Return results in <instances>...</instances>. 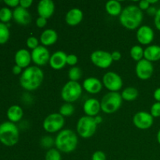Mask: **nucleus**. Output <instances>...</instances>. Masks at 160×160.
<instances>
[{"label": "nucleus", "mask_w": 160, "mask_h": 160, "mask_svg": "<svg viewBox=\"0 0 160 160\" xmlns=\"http://www.w3.org/2000/svg\"><path fill=\"white\" fill-rule=\"evenodd\" d=\"M82 86L78 81H68L64 84L61 91L62 100L67 103H72L79 99L82 94Z\"/></svg>", "instance_id": "0eeeda50"}, {"label": "nucleus", "mask_w": 160, "mask_h": 160, "mask_svg": "<svg viewBox=\"0 0 160 160\" xmlns=\"http://www.w3.org/2000/svg\"><path fill=\"white\" fill-rule=\"evenodd\" d=\"M143 12L135 5L126 6L120 15V22L123 28L128 30L138 29L143 20Z\"/></svg>", "instance_id": "f03ea898"}, {"label": "nucleus", "mask_w": 160, "mask_h": 160, "mask_svg": "<svg viewBox=\"0 0 160 160\" xmlns=\"http://www.w3.org/2000/svg\"><path fill=\"white\" fill-rule=\"evenodd\" d=\"M148 2L149 4H156V3L158 2V0H148Z\"/></svg>", "instance_id": "8fccbe9b"}, {"label": "nucleus", "mask_w": 160, "mask_h": 160, "mask_svg": "<svg viewBox=\"0 0 160 160\" xmlns=\"http://www.w3.org/2000/svg\"><path fill=\"white\" fill-rule=\"evenodd\" d=\"M123 98L119 92H111L106 94L102 98L101 110L106 114H112L117 112L121 106Z\"/></svg>", "instance_id": "39448f33"}, {"label": "nucleus", "mask_w": 160, "mask_h": 160, "mask_svg": "<svg viewBox=\"0 0 160 160\" xmlns=\"http://www.w3.org/2000/svg\"><path fill=\"white\" fill-rule=\"evenodd\" d=\"M144 59L149 62H156L160 59V46L157 45H148L144 49Z\"/></svg>", "instance_id": "5701e85b"}, {"label": "nucleus", "mask_w": 160, "mask_h": 160, "mask_svg": "<svg viewBox=\"0 0 160 160\" xmlns=\"http://www.w3.org/2000/svg\"><path fill=\"white\" fill-rule=\"evenodd\" d=\"M157 142H158V143L160 145V129L159 130V131H158V133H157Z\"/></svg>", "instance_id": "09e8293b"}, {"label": "nucleus", "mask_w": 160, "mask_h": 160, "mask_svg": "<svg viewBox=\"0 0 160 160\" xmlns=\"http://www.w3.org/2000/svg\"><path fill=\"white\" fill-rule=\"evenodd\" d=\"M27 46L30 48V49H35L37 47L39 46V42L38 38L34 36H31L27 40Z\"/></svg>", "instance_id": "72a5a7b5"}, {"label": "nucleus", "mask_w": 160, "mask_h": 160, "mask_svg": "<svg viewBox=\"0 0 160 160\" xmlns=\"http://www.w3.org/2000/svg\"><path fill=\"white\" fill-rule=\"evenodd\" d=\"M138 6L141 10L143 11L147 10L151 6H150L149 2H148V0H142V1L139 2Z\"/></svg>", "instance_id": "58836bf2"}, {"label": "nucleus", "mask_w": 160, "mask_h": 160, "mask_svg": "<svg viewBox=\"0 0 160 160\" xmlns=\"http://www.w3.org/2000/svg\"><path fill=\"white\" fill-rule=\"evenodd\" d=\"M90 58L92 63L101 69L109 68L113 62L111 53L103 50H95L91 54Z\"/></svg>", "instance_id": "1a4fd4ad"}, {"label": "nucleus", "mask_w": 160, "mask_h": 160, "mask_svg": "<svg viewBox=\"0 0 160 160\" xmlns=\"http://www.w3.org/2000/svg\"><path fill=\"white\" fill-rule=\"evenodd\" d=\"M95 121H96L97 124H99V123H101L102 121V117H100V116H96V117H95Z\"/></svg>", "instance_id": "de8ad7c7"}, {"label": "nucleus", "mask_w": 160, "mask_h": 160, "mask_svg": "<svg viewBox=\"0 0 160 160\" xmlns=\"http://www.w3.org/2000/svg\"><path fill=\"white\" fill-rule=\"evenodd\" d=\"M67 55L62 51H57L51 55L49 59V65L53 70H62L67 65Z\"/></svg>", "instance_id": "a211bd4d"}, {"label": "nucleus", "mask_w": 160, "mask_h": 160, "mask_svg": "<svg viewBox=\"0 0 160 160\" xmlns=\"http://www.w3.org/2000/svg\"><path fill=\"white\" fill-rule=\"evenodd\" d=\"M10 36L9 28L6 23L0 22V45L6 44Z\"/></svg>", "instance_id": "cd10ccee"}, {"label": "nucleus", "mask_w": 160, "mask_h": 160, "mask_svg": "<svg viewBox=\"0 0 160 160\" xmlns=\"http://www.w3.org/2000/svg\"><path fill=\"white\" fill-rule=\"evenodd\" d=\"M12 18V12L8 7H3L0 9V20L5 23L9 22Z\"/></svg>", "instance_id": "7c9ffc66"}, {"label": "nucleus", "mask_w": 160, "mask_h": 160, "mask_svg": "<svg viewBox=\"0 0 160 160\" xmlns=\"http://www.w3.org/2000/svg\"><path fill=\"white\" fill-rule=\"evenodd\" d=\"M4 3L7 5L9 7L17 8L20 6V1L19 0H5Z\"/></svg>", "instance_id": "ea45409f"}, {"label": "nucleus", "mask_w": 160, "mask_h": 160, "mask_svg": "<svg viewBox=\"0 0 160 160\" xmlns=\"http://www.w3.org/2000/svg\"><path fill=\"white\" fill-rule=\"evenodd\" d=\"M138 42L144 45H148L153 42L155 33L152 28L147 25H142L138 29L136 33Z\"/></svg>", "instance_id": "4468645a"}, {"label": "nucleus", "mask_w": 160, "mask_h": 160, "mask_svg": "<svg viewBox=\"0 0 160 160\" xmlns=\"http://www.w3.org/2000/svg\"><path fill=\"white\" fill-rule=\"evenodd\" d=\"M46 24H47V19L38 17L37 18V20H36V25H37L38 28H43L46 26Z\"/></svg>", "instance_id": "4c0bfd02"}, {"label": "nucleus", "mask_w": 160, "mask_h": 160, "mask_svg": "<svg viewBox=\"0 0 160 160\" xmlns=\"http://www.w3.org/2000/svg\"><path fill=\"white\" fill-rule=\"evenodd\" d=\"M154 72V67L152 62L146 60L145 59H142L137 62L135 67V73L138 78L141 80H148L152 76Z\"/></svg>", "instance_id": "ddd939ff"}, {"label": "nucleus", "mask_w": 160, "mask_h": 160, "mask_svg": "<svg viewBox=\"0 0 160 160\" xmlns=\"http://www.w3.org/2000/svg\"><path fill=\"white\" fill-rule=\"evenodd\" d=\"M78 143V136L74 131L70 129H64L59 131L55 139L56 148L63 153H70L74 151Z\"/></svg>", "instance_id": "7ed1b4c3"}, {"label": "nucleus", "mask_w": 160, "mask_h": 160, "mask_svg": "<svg viewBox=\"0 0 160 160\" xmlns=\"http://www.w3.org/2000/svg\"><path fill=\"white\" fill-rule=\"evenodd\" d=\"M23 116V111L20 106L13 105L10 106L7 110V117L12 123H17L22 119Z\"/></svg>", "instance_id": "b1692460"}, {"label": "nucleus", "mask_w": 160, "mask_h": 160, "mask_svg": "<svg viewBox=\"0 0 160 160\" xmlns=\"http://www.w3.org/2000/svg\"><path fill=\"white\" fill-rule=\"evenodd\" d=\"M78 62V58L76 55L74 54H69L67 55V64L69 66H71L72 67H75Z\"/></svg>", "instance_id": "c9c22d12"}, {"label": "nucleus", "mask_w": 160, "mask_h": 160, "mask_svg": "<svg viewBox=\"0 0 160 160\" xmlns=\"http://www.w3.org/2000/svg\"><path fill=\"white\" fill-rule=\"evenodd\" d=\"M92 160H106V155L102 151H96L92 154Z\"/></svg>", "instance_id": "e433bc0d"}, {"label": "nucleus", "mask_w": 160, "mask_h": 160, "mask_svg": "<svg viewBox=\"0 0 160 160\" xmlns=\"http://www.w3.org/2000/svg\"><path fill=\"white\" fill-rule=\"evenodd\" d=\"M103 87L102 81L96 78H88L84 81L82 88L90 94H98L102 91Z\"/></svg>", "instance_id": "6ab92c4d"}, {"label": "nucleus", "mask_w": 160, "mask_h": 160, "mask_svg": "<svg viewBox=\"0 0 160 160\" xmlns=\"http://www.w3.org/2000/svg\"><path fill=\"white\" fill-rule=\"evenodd\" d=\"M150 114L154 118L160 117V102H156L152 106L151 109H150Z\"/></svg>", "instance_id": "f704fd0d"}, {"label": "nucleus", "mask_w": 160, "mask_h": 160, "mask_svg": "<svg viewBox=\"0 0 160 160\" xmlns=\"http://www.w3.org/2000/svg\"><path fill=\"white\" fill-rule=\"evenodd\" d=\"M50 55L49 51L46 47L43 45H39L35 49L32 50L31 52V59L37 67H41V66H45L49 62Z\"/></svg>", "instance_id": "f8f14e48"}, {"label": "nucleus", "mask_w": 160, "mask_h": 160, "mask_svg": "<svg viewBox=\"0 0 160 160\" xmlns=\"http://www.w3.org/2000/svg\"><path fill=\"white\" fill-rule=\"evenodd\" d=\"M102 84L111 92H118L123 87V80L118 73L109 71L102 78Z\"/></svg>", "instance_id": "9d476101"}, {"label": "nucleus", "mask_w": 160, "mask_h": 160, "mask_svg": "<svg viewBox=\"0 0 160 160\" xmlns=\"http://www.w3.org/2000/svg\"><path fill=\"white\" fill-rule=\"evenodd\" d=\"M41 145L44 148H50V147L52 146L55 144V140H53L52 138L50 137V136H45V137L42 138L41 139Z\"/></svg>", "instance_id": "473e14b6"}, {"label": "nucleus", "mask_w": 160, "mask_h": 160, "mask_svg": "<svg viewBox=\"0 0 160 160\" xmlns=\"http://www.w3.org/2000/svg\"><path fill=\"white\" fill-rule=\"evenodd\" d=\"M84 14H83L82 10L78 8H73L69 10L67 12L65 17V21L69 26L74 27L81 23L82 21Z\"/></svg>", "instance_id": "412c9836"}, {"label": "nucleus", "mask_w": 160, "mask_h": 160, "mask_svg": "<svg viewBox=\"0 0 160 160\" xmlns=\"http://www.w3.org/2000/svg\"><path fill=\"white\" fill-rule=\"evenodd\" d=\"M45 160H62L61 153L57 148H50L45 154Z\"/></svg>", "instance_id": "2f4dec72"}, {"label": "nucleus", "mask_w": 160, "mask_h": 160, "mask_svg": "<svg viewBox=\"0 0 160 160\" xmlns=\"http://www.w3.org/2000/svg\"><path fill=\"white\" fill-rule=\"evenodd\" d=\"M120 95L124 101L132 102L138 97V91L134 87H128L124 88Z\"/></svg>", "instance_id": "a878e982"}, {"label": "nucleus", "mask_w": 160, "mask_h": 160, "mask_svg": "<svg viewBox=\"0 0 160 160\" xmlns=\"http://www.w3.org/2000/svg\"><path fill=\"white\" fill-rule=\"evenodd\" d=\"M20 133L15 123L10 121L0 124V142L8 147L14 146L19 142Z\"/></svg>", "instance_id": "20e7f679"}, {"label": "nucleus", "mask_w": 160, "mask_h": 160, "mask_svg": "<svg viewBox=\"0 0 160 160\" xmlns=\"http://www.w3.org/2000/svg\"><path fill=\"white\" fill-rule=\"evenodd\" d=\"M74 112V107L72 105V103H64L63 105L60 106L59 108V114L62 116V117H70V116L73 115Z\"/></svg>", "instance_id": "c756f323"}, {"label": "nucleus", "mask_w": 160, "mask_h": 160, "mask_svg": "<svg viewBox=\"0 0 160 160\" xmlns=\"http://www.w3.org/2000/svg\"><path fill=\"white\" fill-rule=\"evenodd\" d=\"M14 59L16 65L19 66L22 69H26L30 67V63L32 61L31 53L25 48H21L16 52Z\"/></svg>", "instance_id": "aec40b11"}, {"label": "nucleus", "mask_w": 160, "mask_h": 160, "mask_svg": "<svg viewBox=\"0 0 160 160\" xmlns=\"http://www.w3.org/2000/svg\"><path fill=\"white\" fill-rule=\"evenodd\" d=\"M33 4L32 0H20V6H21L23 9H28Z\"/></svg>", "instance_id": "a19ab883"}, {"label": "nucleus", "mask_w": 160, "mask_h": 160, "mask_svg": "<svg viewBox=\"0 0 160 160\" xmlns=\"http://www.w3.org/2000/svg\"><path fill=\"white\" fill-rule=\"evenodd\" d=\"M97 124L95 117L84 116L81 117L77 123V131L83 138H90L96 132Z\"/></svg>", "instance_id": "423d86ee"}, {"label": "nucleus", "mask_w": 160, "mask_h": 160, "mask_svg": "<svg viewBox=\"0 0 160 160\" xmlns=\"http://www.w3.org/2000/svg\"><path fill=\"white\" fill-rule=\"evenodd\" d=\"M12 73L15 75H19V74H20V73H23V72H22L21 67H20L19 66H17V65H15L13 67H12Z\"/></svg>", "instance_id": "c03bdc74"}, {"label": "nucleus", "mask_w": 160, "mask_h": 160, "mask_svg": "<svg viewBox=\"0 0 160 160\" xmlns=\"http://www.w3.org/2000/svg\"><path fill=\"white\" fill-rule=\"evenodd\" d=\"M44 73L37 66H30L25 69L20 78V84L27 91H35L42 85Z\"/></svg>", "instance_id": "f257e3e1"}, {"label": "nucleus", "mask_w": 160, "mask_h": 160, "mask_svg": "<svg viewBox=\"0 0 160 160\" xmlns=\"http://www.w3.org/2000/svg\"><path fill=\"white\" fill-rule=\"evenodd\" d=\"M154 24L157 30L160 31V8L158 9L156 16L154 17Z\"/></svg>", "instance_id": "79ce46f5"}, {"label": "nucleus", "mask_w": 160, "mask_h": 160, "mask_svg": "<svg viewBox=\"0 0 160 160\" xmlns=\"http://www.w3.org/2000/svg\"><path fill=\"white\" fill-rule=\"evenodd\" d=\"M154 123V117L146 111H139L133 117V123L140 130L149 129Z\"/></svg>", "instance_id": "9b49d317"}, {"label": "nucleus", "mask_w": 160, "mask_h": 160, "mask_svg": "<svg viewBox=\"0 0 160 160\" xmlns=\"http://www.w3.org/2000/svg\"><path fill=\"white\" fill-rule=\"evenodd\" d=\"M131 57L136 62L144 59V49L141 45H134L130 50Z\"/></svg>", "instance_id": "bb28decb"}, {"label": "nucleus", "mask_w": 160, "mask_h": 160, "mask_svg": "<svg viewBox=\"0 0 160 160\" xmlns=\"http://www.w3.org/2000/svg\"><path fill=\"white\" fill-rule=\"evenodd\" d=\"M58 40V34L55 30L48 29L45 30L40 36V42L45 47L53 45Z\"/></svg>", "instance_id": "4be33fe9"}, {"label": "nucleus", "mask_w": 160, "mask_h": 160, "mask_svg": "<svg viewBox=\"0 0 160 160\" xmlns=\"http://www.w3.org/2000/svg\"><path fill=\"white\" fill-rule=\"evenodd\" d=\"M153 97L156 102H160V88H158L157 89L155 90L154 93H153Z\"/></svg>", "instance_id": "49530a36"}, {"label": "nucleus", "mask_w": 160, "mask_h": 160, "mask_svg": "<svg viewBox=\"0 0 160 160\" xmlns=\"http://www.w3.org/2000/svg\"><path fill=\"white\" fill-rule=\"evenodd\" d=\"M37 11L39 17L48 19L55 12V4L52 0H41L37 6Z\"/></svg>", "instance_id": "2eb2a0df"}, {"label": "nucleus", "mask_w": 160, "mask_h": 160, "mask_svg": "<svg viewBox=\"0 0 160 160\" xmlns=\"http://www.w3.org/2000/svg\"><path fill=\"white\" fill-rule=\"evenodd\" d=\"M157 10L158 9H156V7H154V6H150L149 8H148V9L146 10L147 13L148 14V15L150 16H156V12H157Z\"/></svg>", "instance_id": "a18cd8bd"}, {"label": "nucleus", "mask_w": 160, "mask_h": 160, "mask_svg": "<svg viewBox=\"0 0 160 160\" xmlns=\"http://www.w3.org/2000/svg\"><path fill=\"white\" fill-rule=\"evenodd\" d=\"M81 76H82V72L78 67H73L69 70L68 77L70 81L78 82V81L81 78Z\"/></svg>", "instance_id": "c85d7f7f"}, {"label": "nucleus", "mask_w": 160, "mask_h": 160, "mask_svg": "<svg viewBox=\"0 0 160 160\" xmlns=\"http://www.w3.org/2000/svg\"><path fill=\"white\" fill-rule=\"evenodd\" d=\"M83 109H84L85 116L95 117L98 116L101 110V104H100V102L96 98H88L84 102Z\"/></svg>", "instance_id": "f3484780"}, {"label": "nucleus", "mask_w": 160, "mask_h": 160, "mask_svg": "<svg viewBox=\"0 0 160 160\" xmlns=\"http://www.w3.org/2000/svg\"><path fill=\"white\" fill-rule=\"evenodd\" d=\"M12 18L18 24L22 26H27L31 21V16L28 9H23L20 6L12 11Z\"/></svg>", "instance_id": "dca6fc26"}, {"label": "nucleus", "mask_w": 160, "mask_h": 160, "mask_svg": "<svg viewBox=\"0 0 160 160\" xmlns=\"http://www.w3.org/2000/svg\"><path fill=\"white\" fill-rule=\"evenodd\" d=\"M106 10L109 15L117 17L121 14L123 9L120 2L117 0H109L106 3Z\"/></svg>", "instance_id": "393cba45"}, {"label": "nucleus", "mask_w": 160, "mask_h": 160, "mask_svg": "<svg viewBox=\"0 0 160 160\" xmlns=\"http://www.w3.org/2000/svg\"><path fill=\"white\" fill-rule=\"evenodd\" d=\"M65 124L64 117L59 113H51L43 121V128L48 133H56L62 131Z\"/></svg>", "instance_id": "6e6552de"}, {"label": "nucleus", "mask_w": 160, "mask_h": 160, "mask_svg": "<svg viewBox=\"0 0 160 160\" xmlns=\"http://www.w3.org/2000/svg\"><path fill=\"white\" fill-rule=\"evenodd\" d=\"M111 56H112V59L113 61H119L121 59V53L119 51H114L111 53Z\"/></svg>", "instance_id": "37998d69"}]
</instances>
